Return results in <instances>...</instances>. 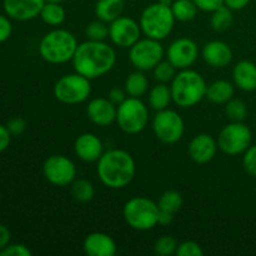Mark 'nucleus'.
<instances>
[{
  "label": "nucleus",
  "instance_id": "f257e3e1",
  "mask_svg": "<svg viewBox=\"0 0 256 256\" xmlns=\"http://www.w3.org/2000/svg\"><path fill=\"white\" fill-rule=\"evenodd\" d=\"M72 62L75 72L89 80H94L104 76L114 68L116 52L108 42L86 40L78 45Z\"/></svg>",
  "mask_w": 256,
  "mask_h": 256
},
{
  "label": "nucleus",
  "instance_id": "f03ea898",
  "mask_svg": "<svg viewBox=\"0 0 256 256\" xmlns=\"http://www.w3.org/2000/svg\"><path fill=\"white\" fill-rule=\"evenodd\" d=\"M136 172L132 154L122 149L102 152L96 162V174L102 185L109 189H124L132 182Z\"/></svg>",
  "mask_w": 256,
  "mask_h": 256
},
{
  "label": "nucleus",
  "instance_id": "7ed1b4c3",
  "mask_svg": "<svg viewBox=\"0 0 256 256\" xmlns=\"http://www.w3.org/2000/svg\"><path fill=\"white\" fill-rule=\"evenodd\" d=\"M172 102L180 108H192L199 104L206 95L208 84L202 75L195 70H179L170 82Z\"/></svg>",
  "mask_w": 256,
  "mask_h": 256
},
{
  "label": "nucleus",
  "instance_id": "20e7f679",
  "mask_svg": "<svg viewBox=\"0 0 256 256\" xmlns=\"http://www.w3.org/2000/svg\"><path fill=\"white\" fill-rule=\"evenodd\" d=\"M78 45L76 38L69 30L54 29L42 38L39 54L50 64H65L72 60Z\"/></svg>",
  "mask_w": 256,
  "mask_h": 256
},
{
  "label": "nucleus",
  "instance_id": "39448f33",
  "mask_svg": "<svg viewBox=\"0 0 256 256\" xmlns=\"http://www.w3.org/2000/svg\"><path fill=\"white\" fill-rule=\"evenodd\" d=\"M175 16L172 6L160 2L150 4L142 10L139 24L145 36L155 40H164L172 34L175 25Z\"/></svg>",
  "mask_w": 256,
  "mask_h": 256
},
{
  "label": "nucleus",
  "instance_id": "423d86ee",
  "mask_svg": "<svg viewBox=\"0 0 256 256\" xmlns=\"http://www.w3.org/2000/svg\"><path fill=\"white\" fill-rule=\"evenodd\" d=\"M158 202L144 196H134L125 202L122 216L132 229L138 232H149L158 225L159 220Z\"/></svg>",
  "mask_w": 256,
  "mask_h": 256
},
{
  "label": "nucleus",
  "instance_id": "0eeeda50",
  "mask_svg": "<svg viewBox=\"0 0 256 256\" xmlns=\"http://www.w3.org/2000/svg\"><path fill=\"white\" fill-rule=\"evenodd\" d=\"M149 110L140 98L128 96L116 109V122L126 134H138L146 128Z\"/></svg>",
  "mask_w": 256,
  "mask_h": 256
},
{
  "label": "nucleus",
  "instance_id": "6e6552de",
  "mask_svg": "<svg viewBox=\"0 0 256 256\" xmlns=\"http://www.w3.org/2000/svg\"><path fill=\"white\" fill-rule=\"evenodd\" d=\"M92 94V84L88 78L79 72L62 75L54 85V96L66 105H76L86 102Z\"/></svg>",
  "mask_w": 256,
  "mask_h": 256
},
{
  "label": "nucleus",
  "instance_id": "1a4fd4ad",
  "mask_svg": "<svg viewBox=\"0 0 256 256\" xmlns=\"http://www.w3.org/2000/svg\"><path fill=\"white\" fill-rule=\"evenodd\" d=\"M252 130L242 122H232L224 126L218 136V146L224 154L235 156L244 154L252 145Z\"/></svg>",
  "mask_w": 256,
  "mask_h": 256
},
{
  "label": "nucleus",
  "instance_id": "9d476101",
  "mask_svg": "<svg viewBox=\"0 0 256 256\" xmlns=\"http://www.w3.org/2000/svg\"><path fill=\"white\" fill-rule=\"evenodd\" d=\"M164 48L160 40L144 38L129 48V60L136 70H152L164 58Z\"/></svg>",
  "mask_w": 256,
  "mask_h": 256
},
{
  "label": "nucleus",
  "instance_id": "9b49d317",
  "mask_svg": "<svg viewBox=\"0 0 256 256\" xmlns=\"http://www.w3.org/2000/svg\"><path fill=\"white\" fill-rule=\"evenodd\" d=\"M152 132L155 136L164 144H175L184 135V120L175 110H160V112H156L152 119Z\"/></svg>",
  "mask_w": 256,
  "mask_h": 256
},
{
  "label": "nucleus",
  "instance_id": "f8f14e48",
  "mask_svg": "<svg viewBox=\"0 0 256 256\" xmlns=\"http://www.w3.org/2000/svg\"><path fill=\"white\" fill-rule=\"evenodd\" d=\"M42 174L54 186H69L76 179V166L65 155H52L42 164Z\"/></svg>",
  "mask_w": 256,
  "mask_h": 256
},
{
  "label": "nucleus",
  "instance_id": "ddd939ff",
  "mask_svg": "<svg viewBox=\"0 0 256 256\" xmlns=\"http://www.w3.org/2000/svg\"><path fill=\"white\" fill-rule=\"evenodd\" d=\"M142 28L130 16H119L109 24V39L115 46L122 49L132 48L142 35Z\"/></svg>",
  "mask_w": 256,
  "mask_h": 256
},
{
  "label": "nucleus",
  "instance_id": "4468645a",
  "mask_svg": "<svg viewBox=\"0 0 256 256\" xmlns=\"http://www.w3.org/2000/svg\"><path fill=\"white\" fill-rule=\"evenodd\" d=\"M166 58L176 70L189 69L199 58V46L189 38H179L169 45Z\"/></svg>",
  "mask_w": 256,
  "mask_h": 256
},
{
  "label": "nucleus",
  "instance_id": "2eb2a0df",
  "mask_svg": "<svg viewBox=\"0 0 256 256\" xmlns=\"http://www.w3.org/2000/svg\"><path fill=\"white\" fill-rule=\"evenodd\" d=\"M45 0H2L4 12L10 19L28 22L39 16Z\"/></svg>",
  "mask_w": 256,
  "mask_h": 256
},
{
  "label": "nucleus",
  "instance_id": "dca6fc26",
  "mask_svg": "<svg viewBox=\"0 0 256 256\" xmlns=\"http://www.w3.org/2000/svg\"><path fill=\"white\" fill-rule=\"evenodd\" d=\"M218 142L210 134H198L190 142L188 154L190 159L196 164H208L216 155Z\"/></svg>",
  "mask_w": 256,
  "mask_h": 256
},
{
  "label": "nucleus",
  "instance_id": "f3484780",
  "mask_svg": "<svg viewBox=\"0 0 256 256\" xmlns=\"http://www.w3.org/2000/svg\"><path fill=\"white\" fill-rule=\"evenodd\" d=\"M118 106L108 98H95L86 106V115L92 124L98 126H109L116 122Z\"/></svg>",
  "mask_w": 256,
  "mask_h": 256
},
{
  "label": "nucleus",
  "instance_id": "a211bd4d",
  "mask_svg": "<svg viewBox=\"0 0 256 256\" xmlns=\"http://www.w3.org/2000/svg\"><path fill=\"white\" fill-rule=\"evenodd\" d=\"M74 152L82 162H95L104 152V145L99 136L92 132H84L75 140Z\"/></svg>",
  "mask_w": 256,
  "mask_h": 256
},
{
  "label": "nucleus",
  "instance_id": "6ab92c4d",
  "mask_svg": "<svg viewBox=\"0 0 256 256\" xmlns=\"http://www.w3.org/2000/svg\"><path fill=\"white\" fill-rule=\"evenodd\" d=\"M202 56L209 66L222 69L232 62V50L222 40H212L202 46Z\"/></svg>",
  "mask_w": 256,
  "mask_h": 256
},
{
  "label": "nucleus",
  "instance_id": "aec40b11",
  "mask_svg": "<svg viewBox=\"0 0 256 256\" xmlns=\"http://www.w3.org/2000/svg\"><path fill=\"white\" fill-rule=\"evenodd\" d=\"M82 250L88 256H114L118 252L115 240L106 232H90L82 242Z\"/></svg>",
  "mask_w": 256,
  "mask_h": 256
},
{
  "label": "nucleus",
  "instance_id": "412c9836",
  "mask_svg": "<svg viewBox=\"0 0 256 256\" xmlns=\"http://www.w3.org/2000/svg\"><path fill=\"white\" fill-rule=\"evenodd\" d=\"M234 84L242 92L256 90V64L250 60H242L232 69Z\"/></svg>",
  "mask_w": 256,
  "mask_h": 256
},
{
  "label": "nucleus",
  "instance_id": "4be33fe9",
  "mask_svg": "<svg viewBox=\"0 0 256 256\" xmlns=\"http://www.w3.org/2000/svg\"><path fill=\"white\" fill-rule=\"evenodd\" d=\"M234 85L228 80H216L208 85L206 98L212 104L225 105L230 99L234 98Z\"/></svg>",
  "mask_w": 256,
  "mask_h": 256
},
{
  "label": "nucleus",
  "instance_id": "5701e85b",
  "mask_svg": "<svg viewBox=\"0 0 256 256\" xmlns=\"http://www.w3.org/2000/svg\"><path fill=\"white\" fill-rule=\"evenodd\" d=\"M124 6V0H98L94 10L95 16L96 19L110 24L115 19L122 16Z\"/></svg>",
  "mask_w": 256,
  "mask_h": 256
},
{
  "label": "nucleus",
  "instance_id": "b1692460",
  "mask_svg": "<svg viewBox=\"0 0 256 256\" xmlns=\"http://www.w3.org/2000/svg\"><path fill=\"white\" fill-rule=\"evenodd\" d=\"M148 99H149V105L152 106V109L156 110V112L168 109L169 104L172 102L170 85L165 84V82H158L150 89Z\"/></svg>",
  "mask_w": 256,
  "mask_h": 256
},
{
  "label": "nucleus",
  "instance_id": "393cba45",
  "mask_svg": "<svg viewBox=\"0 0 256 256\" xmlns=\"http://www.w3.org/2000/svg\"><path fill=\"white\" fill-rule=\"evenodd\" d=\"M124 89L126 92L128 96L132 98H142L149 90V80L146 75L142 70H135L129 76L126 78L124 84Z\"/></svg>",
  "mask_w": 256,
  "mask_h": 256
},
{
  "label": "nucleus",
  "instance_id": "a878e982",
  "mask_svg": "<svg viewBox=\"0 0 256 256\" xmlns=\"http://www.w3.org/2000/svg\"><path fill=\"white\" fill-rule=\"evenodd\" d=\"M39 16L42 18L45 24L50 25V26H59L65 22L66 12L60 2H45Z\"/></svg>",
  "mask_w": 256,
  "mask_h": 256
},
{
  "label": "nucleus",
  "instance_id": "bb28decb",
  "mask_svg": "<svg viewBox=\"0 0 256 256\" xmlns=\"http://www.w3.org/2000/svg\"><path fill=\"white\" fill-rule=\"evenodd\" d=\"M172 14L178 22H192L196 16L199 8L194 2V0H174L172 4Z\"/></svg>",
  "mask_w": 256,
  "mask_h": 256
},
{
  "label": "nucleus",
  "instance_id": "cd10ccee",
  "mask_svg": "<svg viewBox=\"0 0 256 256\" xmlns=\"http://www.w3.org/2000/svg\"><path fill=\"white\" fill-rule=\"evenodd\" d=\"M70 192L72 198L80 202H92L95 195L94 185L86 179H75L70 184Z\"/></svg>",
  "mask_w": 256,
  "mask_h": 256
},
{
  "label": "nucleus",
  "instance_id": "c85d7f7f",
  "mask_svg": "<svg viewBox=\"0 0 256 256\" xmlns=\"http://www.w3.org/2000/svg\"><path fill=\"white\" fill-rule=\"evenodd\" d=\"M232 10L230 8H228L226 5H222V6L218 8L216 10L212 12V19H210V24L212 28L215 32H225V30L229 29L232 24Z\"/></svg>",
  "mask_w": 256,
  "mask_h": 256
},
{
  "label": "nucleus",
  "instance_id": "c756f323",
  "mask_svg": "<svg viewBox=\"0 0 256 256\" xmlns=\"http://www.w3.org/2000/svg\"><path fill=\"white\" fill-rule=\"evenodd\" d=\"M160 210L164 212H169L172 214L179 212L182 206V196L179 192L175 190H168V192H162L158 202Z\"/></svg>",
  "mask_w": 256,
  "mask_h": 256
},
{
  "label": "nucleus",
  "instance_id": "7c9ffc66",
  "mask_svg": "<svg viewBox=\"0 0 256 256\" xmlns=\"http://www.w3.org/2000/svg\"><path fill=\"white\" fill-rule=\"evenodd\" d=\"M85 36L88 40L105 42L109 38V24L99 19L90 22L85 28Z\"/></svg>",
  "mask_w": 256,
  "mask_h": 256
},
{
  "label": "nucleus",
  "instance_id": "2f4dec72",
  "mask_svg": "<svg viewBox=\"0 0 256 256\" xmlns=\"http://www.w3.org/2000/svg\"><path fill=\"white\" fill-rule=\"evenodd\" d=\"M225 115L232 122H244L248 116V108L244 102L240 99H230L225 104Z\"/></svg>",
  "mask_w": 256,
  "mask_h": 256
},
{
  "label": "nucleus",
  "instance_id": "473e14b6",
  "mask_svg": "<svg viewBox=\"0 0 256 256\" xmlns=\"http://www.w3.org/2000/svg\"><path fill=\"white\" fill-rule=\"evenodd\" d=\"M152 75H154V79L158 82H172V80L174 79V76L176 75V68L166 60V62H160L156 66L152 69Z\"/></svg>",
  "mask_w": 256,
  "mask_h": 256
},
{
  "label": "nucleus",
  "instance_id": "72a5a7b5",
  "mask_svg": "<svg viewBox=\"0 0 256 256\" xmlns=\"http://www.w3.org/2000/svg\"><path fill=\"white\" fill-rule=\"evenodd\" d=\"M178 242L175 238L170 235H164L159 238L154 244V252L159 256H170L176 254L178 250Z\"/></svg>",
  "mask_w": 256,
  "mask_h": 256
},
{
  "label": "nucleus",
  "instance_id": "f704fd0d",
  "mask_svg": "<svg viewBox=\"0 0 256 256\" xmlns=\"http://www.w3.org/2000/svg\"><path fill=\"white\" fill-rule=\"evenodd\" d=\"M242 155V166L245 172L256 178V145H250Z\"/></svg>",
  "mask_w": 256,
  "mask_h": 256
},
{
  "label": "nucleus",
  "instance_id": "c9c22d12",
  "mask_svg": "<svg viewBox=\"0 0 256 256\" xmlns=\"http://www.w3.org/2000/svg\"><path fill=\"white\" fill-rule=\"evenodd\" d=\"M178 256H202L204 252H202V246L198 242H192V240H186L182 242V244L178 245L176 250Z\"/></svg>",
  "mask_w": 256,
  "mask_h": 256
},
{
  "label": "nucleus",
  "instance_id": "e433bc0d",
  "mask_svg": "<svg viewBox=\"0 0 256 256\" xmlns=\"http://www.w3.org/2000/svg\"><path fill=\"white\" fill-rule=\"evenodd\" d=\"M0 256H32V252L24 244H9L0 252Z\"/></svg>",
  "mask_w": 256,
  "mask_h": 256
},
{
  "label": "nucleus",
  "instance_id": "4c0bfd02",
  "mask_svg": "<svg viewBox=\"0 0 256 256\" xmlns=\"http://www.w3.org/2000/svg\"><path fill=\"white\" fill-rule=\"evenodd\" d=\"M6 128L12 136H19L26 130V122L22 118H14V119L9 120Z\"/></svg>",
  "mask_w": 256,
  "mask_h": 256
},
{
  "label": "nucleus",
  "instance_id": "58836bf2",
  "mask_svg": "<svg viewBox=\"0 0 256 256\" xmlns=\"http://www.w3.org/2000/svg\"><path fill=\"white\" fill-rule=\"evenodd\" d=\"M199 10L205 12H212L218 8L224 5V0H194Z\"/></svg>",
  "mask_w": 256,
  "mask_h": 256
},
{
  "label": "nucleus",
  "instance_id": "ea45409f",
  "mask_svg": "<svg viewBox=\"0 0 256 256\" xmlns=\"http://www.w3.org/2000/svg\"><path fill=\"white\" fill-rule=\"evenodd\" d=\"M12 32V26L10 20L4 15H0V44L6 42Z\"/></svg>",
  "mask_w": 256,
  "mask_h": 256
},
{
  "label": "nucleus",
  "instance_id": "a19ab883",
  "mask_svg": "<svg viewBox=\"0 0 256 256\" xmlns=\"http://www.w3.org/2000/svg\"><path fill=\"white\" fill-rule=\"evenodd\" d=\"M126 98V92H125V89H122V88H112L109 92V95H108V99H109L112 104L116 105V106L122 104Z\"/></svg>",
  "mask_w": 256,
  "mask_h": 256
},
{
  "label": "nucleus",
  "instance_id": "79ce46f5",
  "mask_svg": "<svg viewBox=\"0 0 256 256\" xmlns=\"http://www.w3.org/2000/svg\"><path fill=\"white\" fill-rule=\"evenodd\" d=\"M10 140H12V134L9 132L8 128L0 124V152H5L8 149Z\"/></svg>",
  "mask_w": 256,
  "mask_h": 256
},
{
  "label": "nucleus",
  "instance_id": "37998d69",
  "mask_svg": "<svg viewBox=\"0 0 256 256\" xmlns=\"http://www.w3.org/2000/svg\"><path fill=\"white\" fill-rule=\"evenodd\" d=\"M10 239H12L10 230L8 229L5 225L0 224V252H2L4 248H6L8 245H9Z\"/></svg>",
  "mask_w": 256,
  "mask_h": 256
},
{
  "label": "nucleus",
  "instance_id": "c03bdc74",
  "mask_svg": "<svg viewBox=\"0 0 256 256\" xmlns=\"http://www.w3.org/2000/svg\"><path fill=\"white\" fill-rule=\"evenodd\" d=\"M250 2V0H224V5H226L228 8L234 12V10H242L244 8L248 6V4Z\"/></svg>",
  "mask_w": 256,
  "mask_h": 256
},
{
  "label": "nucleus",
  "instance_id": "a18cd8bd",
  "mask_svg": "<svg viewBox=\"0 0 256 256\" xmlns=\"http://www.w3.org/2000/svg\"><path fill=\"white\" fill-rule=\"evenodd\" d=\"M174 215L169 212H164V210H160L159 212V220H158V225H162V226H168L174 220Z\"/></svg>",
  "mask_w": 256,
  "mask_h": 256
},
{
  "label": "nucleus",
  "instance_id": "49530a36",
  "mask_svg": "<svg viewBox=\"0 0 256 256\" xmlns=\"http://www.w3.org/2000/svg\"><path fill=\"white\" fill-rule=\"evenodd\" d=\"M159 2H162V4L168 5V6H172V2H174V0H159Z\"/></svg>",
  "mask_w": 256,
  "mask_h": 256
},
{
  "label": "nucleus",
  "instance_id": "de8ad7c7",
  "mask_svg": "<svg viewBox=\"0 0 256 256\" xmlns=\"http://www.w3.org/2000/svg\"><path fill=\"white\" fill-rule=\"evenodd\" d=\"M45 2H60V4H62L64 0H45Z\"/></svg>",
  "mask_w": 256,
  "mask_h": 256
}]
</instances>
